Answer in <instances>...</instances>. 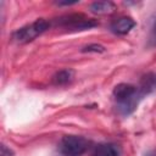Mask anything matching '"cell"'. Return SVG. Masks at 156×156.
Listing matches in <instances>:
<instances>
[{
	"instance_id": "cell-1",
	"label": "cell",
	"mask_w": 156,
	"mask_h": 156,
	"mask_svg": "<svg viewBox=\"0 0 156 156\" xmlns=\"http://www.w3.org/2000/svg\"><path fill=\"white\" fill-rule=\"evenodd\" d=\"M49 27H50V22H48L44 18H38L34 22H32L30 24H27L20 29H17L16 32H13L12 38L15 41H17L20 44H27V43L34 40L40 34H43Z\"/></svg>"
},
{
	"instance_id": "cell-2",
	"label": "cell",
	"mask_w": 156,
	"mask_h": 156,
	"mask_svg": "<svg viewBox=\"0 0 156 156\" xmlns=\"http://www.w3.org/2000/svg\"><path fill=\"white\" fill-rule=\"evenodd\" d=\"M89 141L78 135H65L60 141V151L65 156H79L84 154L89 147Z\"/></svg>"
},
{
	"instance_id": "cell-3",
	"label": "cell",
	"mask_w": 156,
	"mask_h": 156,
	"mask_svg": "<svg viewBox=\"0 0 156 156\" xmlns=\"http://www.w3.org/2000/svg\"><path fill=\"white\" fill-rule=\"evenodd\" d=\"M57 24L68 27L76 30H82V29H89L91 27L98 26V22L91 18H87L85 16L80 13H73V15H67L63 17H60L58 21H56Z\"/></svg>"
},
{
	"instance_id": "cell-4",
	"label": "cell",
	"mask_w": 156,
	"mask_h": 156,
	"mask_svg": "<svg viewBox=\"0 0 156 156\" xmlns=\"http://www.w3.org/2000/svg\"><path fill=\"white\" fill-rule=\"evenodd\" d=\"M138 93H139V89L136 87H134L132 84H127V83L117 84L113 88V96L117 100V102L127 100V99H130L134 95H136Z\"/></svg>"
},
{
	"instance_id": "cell-5",
	"label": "cell",
	"mask_w": 156,
	"mask_h": 156,
	"mask_svg": "<svg viewBox=\"0 0 156 156\" xmlns=\"http://www.w3.org/2000/svg\"><path fill=\"white\" fill-rule=\"evenodd\" d=\"M135 26V21L130 17H119L111 23V30L115 34L124 35L132 30V28Z\"/></svg>"
},
{
	"instance_id": "cell-6",
	"label": "cell",
	"mask_w": 156,
	"mask_h": 156,
	"mask_svg": "<svg viewBox=\"0 0 156 156\" xmlns=\"http://www.w3.org/2000/svg\"><path fill=\"white\" fill-rule=\"evenodd\" d=\"M138 89L143 94V96L155 91L156 90V72H149L144 74L140 79V84Z\"/></svg>"
},
{
	"instance_id": "cell-7",
	"label": "cell",
	"mask_w": 156,
	"mask_h": 156,
	"mask_svg": "<svg viewBox=\"0 0 156 156\" xmlns=\"http://www.w3.org/2000/svg\"><path fill=\"white\" fill-rule=\"evenodd\" d=\"M89 10L96 15H108L116 10V5L112 1H94L90 4Z\"/></svg>"
},
{
	"instance_id": "cell-8",
	"label": "cell",
	"mask_w": 156,
	"mask_h": 156,
	"mask_svg": "<svg viewBox=\"0 0 156 156\" xmlns=\"http://www.w3.org/2000/svg\"><path fill=\"white\" fill-rule=\"evenodd\" d=\"M72 69H61L52 76V84L55 85H66L73 79Z\"/></svg>"
},
{
	"instance_id": "cell-9",
	"label": "cell",
	"mask_w": 156,
	"mask_h": 156,
	"mask_svg": "<svg viewBox=\"0 0 156 156\" xmlns=\"http://www.w3.org/2000/svg\"><path fill=\"white\" fill-rule=\"evenodd\" d=\"M93 156H118V149L113 144H100L95 147Z\"/></svg>"
},
{
	"instance_id": "cell-10",
	"label": "cell",
	"mask_w": 156,
	"mask_h": 156,
	"mask_svg": "<svg viewBox=\"0 0 156 156\" xmlns=\"http://www.w3.org/2000/svg\"><path fill=\"white\" fill-rule=\"evenodd\" d=\"M82 51L83 52H104L105 48L102 45H99V44H90V45L83 48Z\"/></svg>"
},
{
	"instance_id": "cell-11",
	"label": "cell",
	"mask_w": 156,
	"mask_h": 156,
	"mask_svg": "<svg viewBox=\"0 0 156 156\" xmlns=\"http://www.w3.org/2000/svg\"><path fill=\"white\" fill-rule=\"evenodd\" d=\"M149 43L151 46H156V21L151 28V32H150V38H149Z\"/></svg>"
},
{
	"instance_id": "cell-12",
	"label": "cell",
	"mask_w": 156,
	"mask_h": 156,
	"mask_svg": "<svg viewBox=\"0 0 156 156\" xmlns=\"http://www.w3.org/2000/svg\"><path fill=\"white\" fill-rule=\"evenodd\" d=\"M0 156H13V151L11 149H9L6 145H1V151H0Z\"/></svg>"
},
{
	"instance_id": "cell-13",
	"label": "cell",
	"mask_w": 156,
	"mask_h": 156,
	"mask_svg": "<svg viewBox=\"0 0 156 156\" xmlns=\"http://www.w3.org/2000/svg\"><path fill=\"white\" fill-rule=\"evenodd\" d=\"M57 4L58 5H72V4H77V1H60Z\"/></svg>"
},
{
	"instance_id": "cell-14",
	"label": "cell",
	"mask_w": 156,
	"mask_h": 156,
	"mask_svg": "<svg viewBox=\"0 0 156 156\" xmlns=\"http://www.w3.org/2000/svg\"><path fill=\"white\" fill-rule=\"evenodd\" d=\"M147 156H156V151H152V152L147 154Z\"/></svg>"
}]
</instances>
